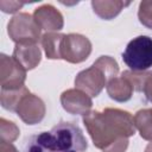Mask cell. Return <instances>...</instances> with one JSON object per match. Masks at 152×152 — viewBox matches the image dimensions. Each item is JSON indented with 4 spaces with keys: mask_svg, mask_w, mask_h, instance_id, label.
<instances>
[{
    "mask_svg": "<svg viewBox=\"0 0 152 152\" xmlns=\"http://www.w3.org/2000/svg\"><path fill=\"white\" fill-rule=\"evenodd\" d=\"M82 120L94 146L102 152H125L137 129L131 113L119 108L90 110Z\"/></svg>",
    "mask_w": 152,
    "mask_h": 152,
    "instance_id": "6da1fadb",
    "label": "cell"
},
{
    "mask_svg": "<svg viewBox=\"0 0 152 152\" xmlns=\"http://www.w3.org/2000/svg\"><path fill=\"white\" fill-rule=\"evenodd\" d=\"M88 142L82 129L69 121H61L49 132H40L30 137L26 152H84Z\"/></svg>",
    "mask_w": 152,
    "mask_h": 152,
    "instance_id": "7a4b0ae2",
    "label": "cell"
},
{
    "mask_svg": "<svg viewBox=\"0 0 152 152\" xmlns=\"http://www.w3.org/2000/svg\"><path fill=\"white\" fill-rule=\"evenodd\" d=\"M119 65L110 56H100L91 66L80 71L75 78V87L90 97H96L107 83L116 77Z\"/></svg>",
    "mask_w": 152,
    "mask_h": 152,
    "instance_id": "3957f363",
    "label": "cell"
},
{
    "mask_svg": "<svg viewBox=\"0 0 152 152\" xmlns=\"http://www.w3.org/2000/svg\"><path fill=\"white\" fill-rule=\"evenodd\" d=\"M124 63L132 71H146L152 66V38L138 36L133 38L122 52Z\"/></svg>",
    "mask_w": 152,
    "mask_h": 152,
    "instance_id": "277c9868",
    "label": "cell"
},
{
    "mask_svg": "<svg viewBox=\"0 0 152 152\" xmlns=\"http://www.w3.org/2000/svg\"><path fill=\"white\" fill-rule=\"evenodd\" d=\"M7 32L15 44H37L40 38V27L28 13L14 15L7 25Z\"/></svg>",
    "mask_w": 152,
    "mask_h": 152,
    "instance_id": "5b68a950",
    "label": "cell"
},
{
    "mask_svg": "<svg viewBox=\"0 0 152 152\" xmlns=\"http://www.w3.org/2000/svg\"><path fill=\"white\" fill-rule=\"evenodd\" d=\"M91 52L90 40L78 33L64 34L61 42L59 56L61 59H64L69 63H82L84 62Z\"/></svg>",
    "mask_w": 152,
    "mask_h": 152,
    "instance_id": "8992f818",
    "label": "cell"
},
{
    "mask_svg": "<svg viewBox=\"0 0 152 152\" xmlns=\"http://www.w3.org/2000/svg\"><path fill=\"white\" fill-rule=\"evenodd\" d=\"M26 69L13 57L5 53L0 56V82L1 89H18L24 87Z\"/></svg>",
    "mask_w": 152,
    "mask_h": 152,
    "instance_id": "52a82bcc",
    "label": "cell"
},
{
    "mask_svg": "<svg viewBox=\"0 0 152 152\" xmlns=\"http://www.w3.org/2000/svg\"><path fill=\"white\" fill-rule=\"evenodd\" d=\"M15 113L26 125H36L45 116V104L40 97L32 93H27L20 100Z\"/></svg>",
    "mask_w": 152,
    "mask_h": 152,
    "instance_id": "ba28073f",
    "label": "cell"
},
{
    "mask_svg": "<svg viewBox=\"0 0 152 152\" xmlns=\"http://www.w3.org/2000/svg\"><path fill=\"white\" fill-rule=\"evenodd\" d=\"M61 103L63 109L69 114L83 116L90 112L93 106L91 97L77 88L63 91L61 95Z\"/></svg>",
    "mask_w": 152,
    "mask_h": 152,
    "instance_id": "9c48e42d",
    "label": "cell"
},
{
    "mask_svg": "<svg viewBox=\"0 0 152 152\" xmlns=\"http://www.w3.org/2000/svg\"><path fill=\"white\" fill-rule=\"evenodd\" d=\"M33 18L38 24V26L40 27V30H45L50 32L59 31L64 25L62 13L49 4L36 8L33 13Z\"/></svg>",
    "mask_w": 152,
    "mask_h": 152,
    "instance_id": "30bf717a",
    "label": "cell"
},
{
    "mask_svg": "<svg viewBox=\"0 0 152 152\" xmlns=\"http://www.w3.org/2000/svg\"><path fill=\"white\" fill-rule=\"evenodd\" d=\"M12 57L27 71L34 69L39 64L42 59V51L37 44H15Z\"/></svg>",
    "mask_w": 152,
    "mask_h": 152,
    "instance_id": "8fae6325",
    "label": "cell"
},
{
    "mask_svg": "<svg viewBox=\"0 0 152 152\" xmlns=\"http://www.w3.org/2000/svg\"><path fill=\"white\" fill-rule=\"evenodd\" d=\"M106 89H107L108 96L112 100L118 101V102L128 101L132 97L133 91H134L132 82L124 74H121V76H116V77L112 78L107 83Z\"/></svg>",
    "mask_w": 152,
    "mask_h": 152,
    "instance_id": "7c38bea8",
    "label": "cell"
},
{
    "mask_svg": "<svg viewBox=\"0 0 152 152\" xmlns=\"http://www.w3.org/2000/svg\"><path fill=\"white\" fill-rule=\"evenodd\" d=\"M128 5H129V2L115 1V0H112V1L94 0V1H91V7H93L94 13H96L101 19H104V20L113 19L122 11L124 7H126Z\"/></svg>",
    "mask_w": 152,
    "mask_h": 152,
    "instance_id": "4fadbf2b",
    "label": "cell"
},
{
    "mask_svg": "<svg viewBox=\"0 0 152 152\" xmlns=\"http://www.w3.org/2000/svg\"><path fill=\"white\" fill-rule=\"evenodd\" d=\"M133 119L140 137L152 142V108H144L138 110Z\"/></svg>",
    "mask_w": 152,
    "mask_h": 152,
    "instance_id": "5bb4252c",
    "label": "cell"
},
{
    "mask_svg": "<svg viewBox=\"0 0 152 152\" xmlns=\"http://www.w3.org/2000/svg\"><path fill=\"white\" fill-rule=\"evenodd\" d=\"M63 36V33L57 32H48L42 36V45L49 59H61L59 48Z\"/></svg>",
    "mask_w": 152,
    "mask_h": 152,
    "instance_id": "9a60e30c",
    "label": "cell"
},
{
    "mask_svg": "<svg viewBox=\"0 0 152 152\" xmlns=\"http://www.w3.org/2000/svg\"><path fill=\"white\" fill-rule=\"evenodd\" d=\"M30 90L24 86L18 89H1V106L4 109L10 112H15L20 100Z\"/></svg>",
    "mask_w": 152,
    "mask_h": 152,
    "instance_id": "2e32d148",
    "label": "cell"
},
{
    "mask_svg": "<svg viewBox=\"0 0 152 152\" xmlns=\"http://www.w3.org/2000/svg\"><path fill=\"white\" fill-rule=\"evenodd\" d=\"M19 128L18 126L12 122L6 120L5 118L0 119V135H1V141H7L12 142L19 137Z\"/></svg>",
    "mask_w": 152,
    "mask_h": 152,
    "instance_id": "e0dca14e",
    "label": "cell"
},
{
    "mask_svg": "<svg viewBox=\"0 0 152 152\" xmlns=\"http://www.w3.org/2000/svg\"><path fill=\"white\" fill-rule=\"evenodd\" d=\"M138 18L144 26L152 30V1L151 0H145L139 4Z\"/></svg>",
    "mask_w": 152,
    "mask_h": 152,
    "instance_id": "ac0fdd59",
    "label": "cell"
},
{
    "mask_svg": "<svg viewBox=\"0 0 152 152\" xmlns=\"http://www.w3.org/2000/svg\"><path fill=\"white\" fill-rule=\"evenodd\" d=\"M140 93L144 94L146 101L152 102V71H145Z\"/></svg>",
    "mask_w": 152,
    "mask_h": 152,
    "instance_id": "d6986e66",
    "label": "cell"
},
{
    "mask_svg": "<svg viewBox=\"0 0 152 152\" xmlns=\"http://www.w3.org/2000/svg\"><path fill=\"white\" fill-rule=\"evenodd\" d=\"M25 5V2H18V1H5L1 0L0 1V8L2 12L5 13H14L18 10H20L23 6Z\"/></svg>",
    "mask_w": 152,
    "mask_h": 152,
    "instance_id": "ffe728a7",
    "label": "cell"
},
{
    "mask_svg": "<svg viewBox=\"0 0 152 152\" xmlns=\"http://www.w3.org/2000/svg\"><path fill=\"white\" fill-rule=\"evenodd\" d=\"M0 152H18L15 146L12 142L7 141H1L0 142Z\"/></svg>",
    "mask_w": 152,
    "mask_h": 152,
    "instance_id": "44dd1931",
    "label": "cell"
},
{
    "mask_svg": "<svg viewBox=\"0 0 152 152\" xmlns=\"http://www.w3.org/2000/svg\"><path fill=\"white\" fill-rule=\"evenodd\" d=\"M145 152H152V142H150V144L146 146V148H145Z\"/></svg>",
    "mask_w": 152,
    "mask_h": 152,
    "instance_id": "7402d4cb",
    "label": "cell"
}]
</instances>
